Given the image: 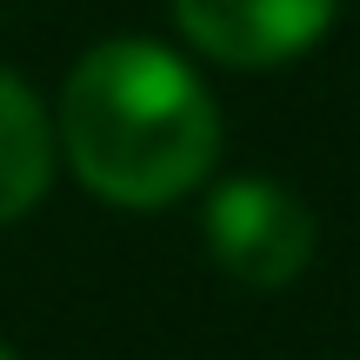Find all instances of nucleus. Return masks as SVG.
Returning a JSON list of instances; mask_svg holds the SVG:
<instances>
[{
    "label": "nucleus",
    "instance_id": "f257e3e1",
    "mask_svg": "<svg viewBox=\"0 0 360 360\" xmlns=\"http://www.w3.org/2000/svg\"><path fill=\"white\" fill-rule=\"evenodd\" d=\"M53 154L107 207H174L220 160V101L187 53L120 34L74 60Z\"/></svg>",
    "mask_w": 360,
    "mask_h": 360
},
{
    "label": "nucleus",
    "instance_id": "f03ea898",
    "mask_svg": "<svg viewBox=\"0 0 360 360\" xmlns=\"http://www.w3.org/2000/svg\"><path fill=\"white\" fill-rule=\"evenodd\" d=\"M207 254L233 274L240 287H287L307 274L321 247V220L294 187L267 174H233L207 193Z\"/></svg>",
    "mask_w": 360,
    "mask_h": 360
},
{
    "label": "nucleus",
    "instance_id": "7ed1b4c3",
    "mask_svg": "<svg viewBox=\"0 0 360 360\" xmlns=\"http://www.w3.org/2000/svg\"><path fill=\"white\" fill-rule=\"evenodd\" d=\"M167 7L180 40L200 60L260 74V67H287L307 47H321L340 0H167Z\"/></svg>",
    "mask_w": 360,
    "mask_h": 360
},
{
    "label": "nucleus",
    "instance_id": "20e7f679",
    "mask_svg": "<svg viewBox=\"0 0 360 360\" xmlns=\"http://www.w3.org/2000/svg\"><path fill=\"white\" fill-rule=\"evenodd\" d=\"M53 180V120L13 67H0V227L34 214Z\"/></svg>",
    "mask_w": 360,
    "mask_h": 360
},
{
    "label": "nucleus",
    "instance_id": "39448f33",
    "mask_svg": "<svg viewBox=\"0 0 360 360\" xmlns=\"http://www.w3.org/2000/svg\"><path fill=\"white\" fill-rule=\"evenodd\" d=\"M0 360H20V354H13V347H0Z\"/></svg>",
    "mask_w": 360,
    "mask_h": 360
}]
</instances>
